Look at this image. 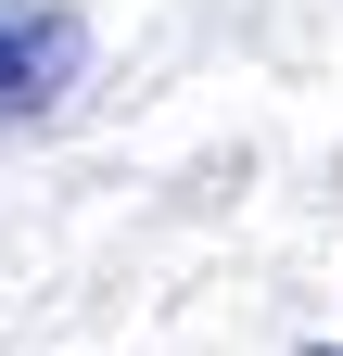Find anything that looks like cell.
Wrapping results in <instances>:
<instances>
[{
    "label": "cell",
    "mask_w": 343,
    "mask_h": 356,
    "mask_svg": "<svg viewBox=\"0 0 343 356\" xmlns=\"http://www.w3.org/2000/svg\"><path fill=\"white\" fill-rule=\"evenodd\" d=\"M306 356H343V343H306Z\"/></svg>",
    "instance_id": "2"
},
{
    "label": "cell",
    "mask_w": 343,
    "mask_h": 356,
    "mask_svg": "<svg viewBox=\"0 0 343 356\" xmlns=\"http://www.w3.org/2000/svg\"><path fill=\"white\" fill-rule=\"evenodd\" d=\"M76 76H90V26H76L64 0H0V127L51 115Z\"/></svg>",
    "instance_id": "1"
}]
</instances>
